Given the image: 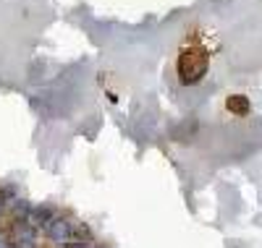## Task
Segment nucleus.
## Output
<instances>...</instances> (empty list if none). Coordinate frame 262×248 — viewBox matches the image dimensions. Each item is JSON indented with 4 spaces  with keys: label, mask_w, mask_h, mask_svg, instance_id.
Wrapping results in <instances>:
<instances>
[{
    "label": "nucleus",
    "mask_w": 262,
    "mask_h": 248,
    "mask_svg": "<svg viewBox=\"0 0 262 248\" xmlns=\"http://www.w3.org/2000/svg\"><path fill=\"white\" fill-rule=\"evenodd\" d=\"M74 240H92L90 228H86V225H79L76 219H74Z\"/></svg>",
    "instance_id": "4"
},
{
    "label": "nucleus",
    "mask_w": 262,
    "mask_h": 248,
    "mask_svg": "<svg viewBox=\"0 0 262 248\" xmlns=\"http://www.w3.org/2000/svg\"><path fill=\"white\" fill-rule=\"evenodd\" d=\"M45 233H48V238L55 240V243H69V240H74V219H69V217H55L48 228H45Z\"/></svg>",
    "instance_id": "2"
},
{
    "label": "nucleus",
    "mask_w": 262,
    "mask_h": 248,
    "mask_svg": "<svg viewBox=\"0 0 262 248\" xmlns=\"http://www.w3.org/2000/svg\"><path fill=\"white\" fill-rule=\"evenodd\" d=\"M207 63H210V55H207V47L196 39V37H189L181 50H179V60H176V68H179V79L184 84H196L205 73H207Z\"/></svg>",
    "instance_id": "1"
},
{
    "label": "nucleus",
    "mask_w": 262,
    "mask_h": 248,
    "mask_svg": "<svg viewBox=\"0 0 262 248\" xmlns=\"http://www.w3.org/2000/svg\"><path fill=\"white\" fill-rule=\"evenodd\" d=\"M53 219H55V217H53V209H50V207H32L29 222L34 225V228H42V230H45Z\"/></svg>",
    "instance_id": "3"
},
{
    "label": "nucleus",
    "mask_w": 262,
    "mask_h": 248,
    "mask_svg": "<svg viewBox=\"0 0 262 248\" xmlns=\"http://www.w3.org/2000/svg\"><path fill=\"white\" fill-rule=\"evenodd\" d=\"M69 248H95V245H92L90 240H76V243H71Z\"/></svg>",
    "instance_id": "5"
}]
</instances>
